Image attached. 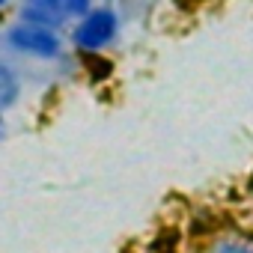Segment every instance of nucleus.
<instances>
[{
    "instance_id": "1",
    "label": "nucleus",
    "mask_w": 253,
    "mask_h": 253,
    "mask_svg": "<svg viewBox=\"0 0 253 253\" xmlns=\"http://www.w3.org/2000/svg\"><path fill=\"white\" fill-rule=\"evenodd\" d=\"M119 30H122V21L113 6H92L72 24V48L78 54L95 57L119 39Z\"/></svg>"
},
{
    "instance_id": "2",
    "label": "nucleus",
    "mask_w": 253,
    "mask_h": 253,
    "mask_svg": "<svg viewBox=\"0 0 253 253\" xmlns=\"http://www.w3.org/2000/svg\"><path fill=\"white\" fill-rule=\"evenodd\" d=\"M3 42H6L9 51H15L21 57H30V60H57L66 51L60 30L42 27V24H30V21H21V18L6 27Z\"/></svg>"
},
{
    "instance_id": "3",
    "label": "nucleus",
    "mask_w": 253,
    "mask_h": 253,
    "mask_svg": "<svg viewBox=\"0 0 253 253\" xmlns=\"http://www.w3.org/2000/svg\"><path fill=\"white\" fill-rule=\"evenodd\" d=\"M92 6H95L92 0H21L18 18L51 30H63L69 21H78Z\"/></svg>"
},
{
    "instance_id": "4",
    "label": "nucleus",
    "mask_w": 253,
    "mask_h": 253,
    "mask_svg": "<svg viewBox=\"0 0 253 253\" xmlns=\"http://www.w3.org/2000/svg\"><path fill=\"white\" fill-rule=\"evenodd\" d=\"M18 98H21V75L6 60H0V113L12 110Z\"/></svg>"
},
{
    "instance_id": "5",
    "label": "nucleus",
    "mask_w": 253,
    "mask_h": 253,
    "mask_svg": "<svg viewBox=\"0 0 253 253\" xmlns=\"http://www.w3.org/2000/svg\"><path fill=\"white\" fill-rule=\"evenodd\" d=\"M0 128H3V113H0Z\"/></svg>"
}]
</instances>
